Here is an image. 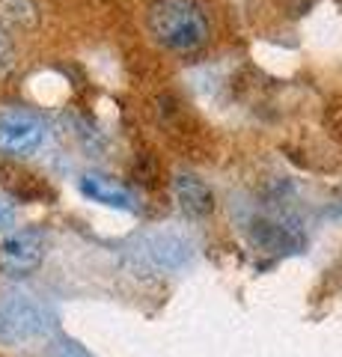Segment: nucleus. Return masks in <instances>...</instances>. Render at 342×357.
<instances>
[{"label":"nucleus","instance_id":"8","mask_svg":"<svg viewBox=\"0 0 342 357\" xmlns=\"http://www.w3.org/2000/svg\"><path fill=\"white\" fill-rule=\"evenodd\" d=\"M36 6L30 0H0V27H33Z\"/></svg>","mask_w":342,"mask_h":357},{"label":"nucleus","instance_id":"9","mask_svg":"<svg viewBox=\"0 0 342 357\" xmlns=\"http://www.w3.org/2000/svg\"><path fill=\"white\" fill-rule=\"evenodd\" d=\"M15 66V48H13V42H9V33L0 27V75L9 72Z\"/></svg>","mask_w":342,"mask_h":357},{"label":"nucleus","instance_id":"11","mask_svg":"<svg viewBox=\"0 0 342 357\" xmlns=\"http://www.w3.org/2000/svg\"><path fill=\"white\" fill-rule=\"evenodd\" d=\"M60 357H86L81 349H75L72 342H63V349H60Z\"/></svg>","mask_w":342,"mask_h":357},{"label":"nucleus","instance_id":"7","mask_svg":"<svg viewBox=\"0 0 342 357\" xmlns=\"http://www.w3.org/2000/svg\"><path fill=\"white\" fill-rule=\"evenodd\" d=\"M149 259L158 262L164 268H179L187 256H191V250H187V241L179 238V236H170V232H164V236H152L149 244Z\"/></svg>","mask_w":342,"mask_h":357},{"label":"nucleus","instance_id":"10","mask_svg":"<svg viewBox=\"0 0 342 357\" xmlns=\"http://www.w3.org/2000/svg\"><path fill=\"white\" fill-rule=\"evenodd\" d=\"M13 220H15V206L6 197H0V229L13 227Z\"/></svg>","mask_w":342,"mask_h":357},{"label":"nucleus","instance_id":"3","mask_svg":"<svg viewBox=\"0 0 342 357\" xmlns=\"http://www.w3.org/2000/svg\"><path fill=\"white\" fill-rule=\"evenodd\" d=\"M42 140H45V126L36 114L21 107L0 110V152L3 155L24 158L42 146Z\"/></svg>","mask_w":342,"mask_h":357},{"label":"nucleus","instance_id":"1","mask_svg":"<svg viewBox=\"0 0 342 357\" xmlns=\"http://www.w3.org/2000/svg\"><path fill=\"white\" fill-rule=\"evenodd\" d=\"M149 30L173 51H194L208 39V18L196 0H155L149 6Z\"/></svg>","mask_w":342,"mask_h":357},{"label":"nucleus","instance_id":"5","mask_svg":"<svg viewBox=\"0 0 342 357\" xmlns=\"http://www.w3.org/2000/svg\"><path fill=\"white\" fill-rule=\"evenodd\" d=\"M173 191H176V199H179V208L185 211V215H191V218L212 215L215 194L203 178H196L191 173H179L173 178Z\"/></svg>","mask_w":342,"mask_h":357},{"label":"nucleus","instance_id":"4","mask_svg":"<svg viewBox=\"0 0 342 357\" xmlns=\"http://www.w3.org/2000/svg\"><path fill=\"white\" fill-rule=\"evenodd\" d=\"M45 256V236L39 229H15L0 241V265L13 274H30Z\"/></svg>","mask_w":342,"mask_h":357},{"label":"nucleus","instance_id":"6","mask_svg":"<svg viewBox=\"0 0 342 357\" xmlns=\"http://www.w3.org/2000/svg\"><path fill=\"white\" fill-rule=\"evenodd\" d=\"M81 191L95 199V203H102V206H110V208H134V197H131V191L125 185H119L114 182V178H107V176H98V173H86L81 178Z\"/></svg>","mask_w":342,"mask_h":357},{"label":"nucleus","instance_id":"2","mask_svg":"<svg viewBox=\"0 0 342 357\" xmlns=\"http://www.w3.org/2000/svg\"><path fill=\"white\" fill-rule=\"evenodd\" d=\"M51 328L45 307L30 301L27 295H9L0 301V342H24L42 337Z\"/></svg>","mask_w":342,"mask_h":357}]
</instances>
